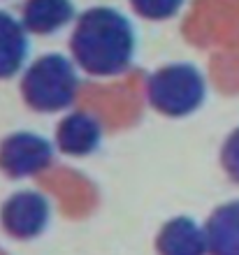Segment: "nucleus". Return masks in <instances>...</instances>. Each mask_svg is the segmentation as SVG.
<instances>
[{"label":"nucleus","mask_w":239,"mask_h":255,"mask_svg":"<svg viewBox=\"0 0 239 255\" xmlns=\"http://www.w3.org/2000/svg\"><path fill=\"white\" fill-rule=\"evenodd\" d=\"M49 200L37 190H19L7 197L0 211V221L7 235L16 239H33L42 235L49 223Z\"/></svg>","instance_id":"nucleus-5"},{"label":"nucleus","mask_w":239,"mask_h":255,"mask_svg":"<svg viewBox=\"0 0 239 255\" xmlns=\"http://www.w3.org/2000/svg\"><path fill=\"white\" fill-rule=\"evenodd\" d=\"M160 255H207V235L193 218H172L163 225L156 239Z\"/></svg>","instance_id":"nucleus-7"},{"label":"nucleus","mask_w":239,"mask_h":255,"mask_svg":"<svg viewBox=\"0 0 239 255\" xmlns=\"http://www.w3.org/2000/svg\"><path fill=\"white\" fill-rule=\"evenodd\" d=\"M53 160L51 141L35 132H14L0 144V169L7 176L26 179L44 172Z\"/></svg>","instance_id":"nucleus-4"},{"label":"nucleus","mask_w":239,"mask_h":255,"mask_svg":"<svg viewBox=\"0 0 239 255\" xmlns=\"http://www.w3.org/2000/svg\"><path fill=\"white\" fill-rule=\"evenodd\" d=\"M135 28L114 7H91L74 23L70 37L72 61L93 77L126 72L135 58Z\"/></svg>","instance_id":"nucleus-1"},{"label":"nucleus","mask_w":239,"mask_h":255,"mask_svg":"<svg viewBox=\"0 0 239 255\" xmlns=\"http://www.w3.org/2000/svg\"><path fill=\"white\" fill-rule=\"evenodd\" d=\"M133 9L144 19L151 21H165L172 19L181 9L184 0H130Z\"/></svg>","instance_id":"nucleus-11"},{"label":"nucleus","mask_w":239,"mask_h":255,"mask_svg":"<svg viewBox=\"0 0 239 255\" xmlns=\"http://www.w3.org/2000/svg\"><path fill=\"white\" fill-rule=\"evenodd\" d=\"M221 162H223V169L228 172V176L239 183V128L230 132V137L221 148Z\"/></svg>","instance_id":"nucleus-12"},{"label":"nucleus","mask_w":239,"mask_h":255,"mask_svg":"<svg viewBox=\"0 0 239 255\" xmlns=\"http://www.w3.org/2000/svg\"><path fill=\"white\" fill-rule=\"evenodd\" d=\"M102 126L88 112H70L58 123L56 130V146L65 155H88L100 146Z\"/></svg>","instance_id":"nucleus-6"},{"label":"nucleus","mask_w":239,"mask_h":255,"mask_svg":"<svg viewBox=\"0 0 239 255\" xmlns=\"http://www.w3.org/2000/svg\"><path fill=\"white\" fill-rule=\"evenodd\" d=\"M28 30L23 21L0 9V79L19 72L28 58Z\"/></svg>","instance_id":"nucleus-8"},{"label":"nucleus","mask_w":239,"mask_h":255,"mask_svg":"<svg viewBox=\"0 0 239 255\" xmlns=\"http://www.w3.org/2000/svg\"><path fill=\"white\" fill-rule=\"evenodd\" d=\"M146 98L165 116H188L205 102L207 81L191 63H172L156 70L146 81Z\"/></svg>","instance_id":"nucleus-3"},{"label":"nucleus","mask_w":239,"mask_h":255,"mask_svg":"<svg viewBox=\"0 0 239 255\" xmlns=\"http://www.w3.org/2000/svg\"><path fill=\"white\" fill-rule=\"evenodd\" d=\"M77 63L67 56L47 54L30 63L21 79V95L35 112H60L67 109L79 93Z\"/></svg>","instance_id":"nucleus-2"},{"label":"nucleus","mask_w":239,"mask_h":255,"mask_svg":"<svg viewBox=\"0 0 239 255\" xmlns=\"http://www.w3.org/2000/svg\"><path fill=\"white\" fill-rule=\"evenodd\" d=\"M212 255H239V200L219 207L205 223Z\"/></svg>","instance_id":"nucleus-10"},{"label":"nucleus","mask_w":239,"mask_h":255,"mask_svg":"<svg viewBox=\"0 0 239 255\" xmlns=\"http://www.w3.org/2000/svg\"><path fill=\"white\" fill-rule=\"evenodd\" d=\"M74 19L72 0H26L21 21L28 33L53 35Z\"/></svg>","instance_id":"nucleus-9"}]
</instances>
